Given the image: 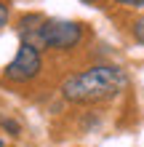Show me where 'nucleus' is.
I'll return each mask as SVG.
<instances>
[{
    "label": "nucleus",
    "mask_w": 144,
    "mask_h": 147,
    "mask_svg": "<svg viewBox=\"0 0 144 147\" xmlns=\"http://www.w3.org/2000/svg\"><path fill=\"white\" fill-rule=\"evenodd\" d=\"M125 88H128V72L117 64L101 62L70 75L59 91H62V99L70 105H101L120 96Z\"/></svg>",
    "instance_id": "nucleus-1"
},
{
    "label": "nucleus",
    "mask_w": 144,
    "mask_h": 147,
    "mask_svg": "<svg viewBox=\"0 0 144 147\" xmlns=\"http://www.w3.org/2000/svg\"><path fill=\"white\" fill-rule=\"evenodd\" d=\"M83 38H86V24L72 22V19H59V16H46L40 24V51H56V54H67V51L78 48Z\"/></svg>",
    "instance_id": "nucleus-2"
},
{
    "label": "nucleus",
    "mask_w": 144,
    "mask_h": 147,
    "mask_svg": "<svg viewBox=\"0 0 144 147\" xmlns=\"http://www.w3.org/2000/svg\"><path fill=\"white\" fill-rule=\"evenodd\" d=\"M43 51L35 48L32 43H19V51L13 54V59L5 64L3 70V80L5 83H13V86H24V83H32L35 78L43 72Z\"/></svg>",
    "instance_id": "nucleus-3"
},
{
    "label": "nucleus",
    "mask_w": 144,
    "mask_h": 147,
    "mask_svg": "<svg viewBox=\"0 0 144 147\" xmlns=\"http://www.w3.org/2000/svg\"><path fill=\"white\" fill-rule=\"evenodd\" d=\"M46 16L38 13V11H29V13H21L19 22H16V32H19V40L24 43H32L38 48V40H40V24H43Z\"/></svg>",
    "instance_id": "nucleus-4"
},
{
    "label": "nucleus",
    "mask_w": 144,
    "mask_h": 147,
    "mask_svg": "<svg viewBox=\"0 0 144 147\" xmlns=\"http://www.w3.org/2000/svg\"><path fill=\"white\" fill-rule=\"evenodd\" d=\"M0 128H3L5 134H11V136H19L21 134V123H19V120L5 118V115H0Z\"/></svg>",
    "instance_id": "nucleus-5"
},
{
    "label": "nucleus",
    "mask_w": 144,
    "mask_h": 147,
    "mask_svg": "<svg viewBox=\"0 0 144 147\" xmlns=\"http://www.w3.org/2000/svg\"><path fill=\"white\" fill-rule=\"evenodd\" d=\"M131 35H133V40H136L139 46H144V16H139V19L131 24Z\"/></svg>",
    "instance_id": "nucleus-6"
},
{
    "label": "nucleus",
    "mask_w": 144,
    "mask_h": 147,
    "mask_svg": "<svg viewBox=\"0 0 144 147\" xmlns=\"http://www.w3.org/2000/svg\"><path fill=\"white\" fill-rule=\"evenodd\" d=\"M8 22H11V8H8L5 0H0V30H3Z\"/></svg>",
    "instance_id": "nucleus-7"
},
{
    "label": "nucleus",
    "mask_w": 144,
    "mask_h": 147,
    "mask_svg": "<svg viewBox=\"0 0 144 147\" xmlns=\"http://www.w3.org/2000/svg\"><path fill=\"white\" fill-rule=\"evenodd\" d=\"M112 3L125 5V8H139V11H144V0H112Z\"/></svg>",
    "instance_id": "nucleus-8"
},
{
    "label": "nucleus",
    "mask_w": 144,
    "mask_h": 147,
    "mask_svg": "<svg viewBox=\"0 0 144 147\" xmlns=\"http://www.w3.org/2000/svg\"><path fill=\"white\" fill-rule=\"evenodd\" d=\"M80 3H86V5H94V8H101V3H104V0H80Z\"/></svg>",
    "instance_id": "nucleus-9"
},
{
    "label": "nucleus",
    "mask_w": 144,
    "mask_h": 147,
    "mask_svg": "<svg viewBox=\"0 0 144 147\" xmlns=\"http://www.w3.org/2000/svg\"><path fill=\"white\" fill-rule=\"evenodd\" d=\"M0 147H3V142H0Z\"/></svg>",
    "instance_id": "nucleus-10"
}]
</instances>
